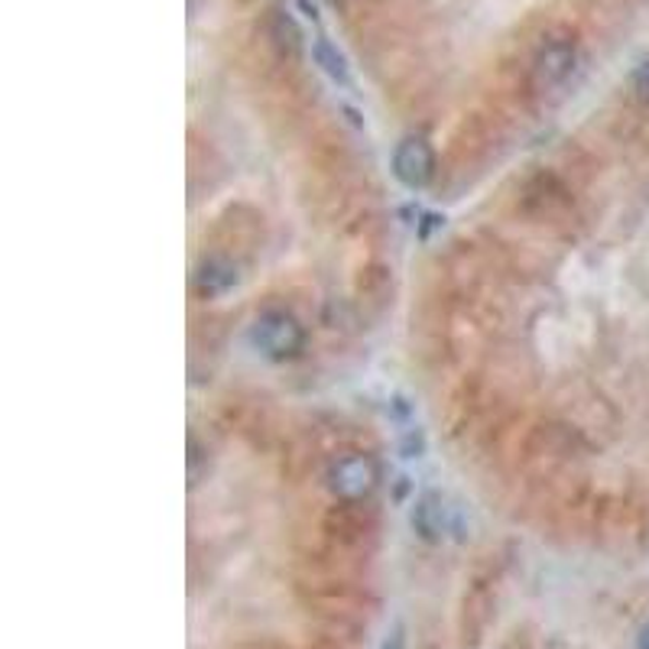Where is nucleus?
Wrapping results in <instances>:
<instances>
[{"label": "nucleus", "instance_id": "nucleus-9", "mask_svg": "<svg viewBox=\"0 0 649 649\" xmlns=\"http://www.w3.org/2000/svg\"><path fill=\"white\" fill-rule=\"evenodd\" d=\"M637 649H649V624L640 630V637H637Z\"/></svg>", "mask_w": 649, "mask_h": 649}, {"label": "nucleus", "instance_id": "nucleus-8", "mask_svg": "<svg viewBox=\"0 0 649 649\" xmlns=\"http://www.w3.org/2000/svg\"><path fill=\"white\" fill-rule=\"evenodd\" d=\"M634 89H637V94L640 97H647L649 101V59L634 72Z\"/></svg>", "mask_w": 649, "mask_h": 649}, {"label": "nucleus", "instance_id": "nucleus-6", "mask_svg": "<svg viewBox=\"0 0 649 649\" xmlns=\"http://www.w3.org/2000/svg\"><path fill=\"white\" fill-rule=\"evenodd\" d=\"M413 526L422 540L439 543L449 533V510L439 497H422L416 513H413Z\"/></svg>", "mask_w": 649, "mask_h": 649}, {"label": "nucleus", "instance_id": "nucleus-2", "mask_svg": "<svg viewBox=\"0 0 649 649\" xmlns=\"http://www.w3.org/2000/svg\"><path fill=\"white\" fill-rule=\"evenodd\" d=\"M376 480H380V471H376L373 459L358 455V452L332 462V467H328V490L338 500H364V497H371Z\"/></svg>", "mask_w": 649, "mask_h": 649}, {"label": "nucleus", "instance_id": "nucleus-7", "mask_svg": "<svg viewBox=\"0 0 649 649\" xmlns=\"http://www.w3.org/2000/svg\"><path fill=\"white\" fill-rule=\"evenodd\" d=\"M315 59L322 62V69H325L332 79H341V82H345V59L332 49L328 39H318V43H315Z\"/></svg>", "mask_w": 649, "mask_h": 649}, {"label": "nucleus", "instance_id": "nucleus-4", "mask_svg": "<svg viewBox=\"0 0 649 649\" xmlns=\"http://www.w3.org/2000/svg\"><path fill=\"white\" fill-rule=\"evenodd\" d=\"M571 69H575V43H568V39H553V43H546L543 49H540V56H536V82L540 85H558V82H565L568 76H571Z\"/></svg>", "mask_w": 649, "mask_h": 649}, {"label": "nucleus", "instance_id": "nucleus-3", "mask_svg": "<svg viewBox=\"0 0 649 649\" xmlns=\"http://www.w3.org/2000/svg\"><path fill=\"white\" fill-rule=\"evenodd\" d=\"M393 176L406 188H426L436 176V150L426 137H406L393 150Z\"/></svg>", "mask_w": 649, "mask_h": 649}, {"label": "nucleus", "instance_id": "nucleus-1", "mask_svg": "<svg viewBox=\"0 0 649 649\" xmlns=\"http://www.w3.org/2000/svg\"><path fill=\"white\" fill-rule=\"evenodd\" d=\"M254 345L270 361H292L305 348V328L299 325L295 315L274 309L254 322Z\"/></svg>", "mask_w": 649, "mask_h": 649}, {"label": "nucleus", "instance_id": "nucleus-5", "mask_svg": "<svg viewBox=\"0 0 649 649\" xmlns=\"http://www.w3.org/2000/svg\"><path fill=\"white\" fill-rule=\"evenodd\" d=\"M234 282H237V270H234V264L224 260V257H208V260H201L198 270H195V289H198L201 295H221V292H228Z\"/></svg>", "mask_w": 649, "mask_h": 649}]
</instances>
